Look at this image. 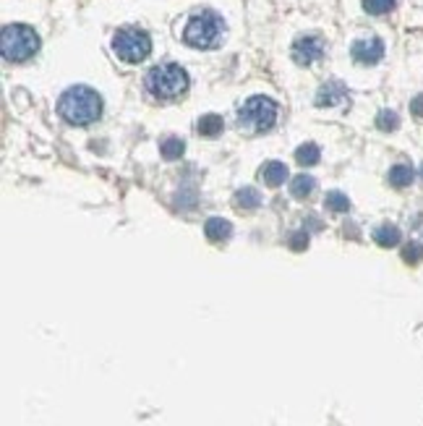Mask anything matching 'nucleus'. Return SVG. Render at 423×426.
<instances>
[{
    "instance_id": "nucleus-1",
    "label": "nucleus",
    "mask_w": 423,
    "mask_h": 426,
    "mask_svg": "<svg viewBox=\"0 0 423 426\" xmlns=\"http://www.w3.org/2000/svg\"><path fill=\"white\" fill-rule=\"evenodd\" d=\"M58 115L70 126H89L102 115V97L92 86L76 84L60 95Z\"/></svg>"
},
{
    "instance_id": "nucleus-2",
    "label": "nucleus",
    "mask_w": 423,
    "mask_h": 426,
    "mask_svg": "<svg viewBox=\"0 0 423 426\" xmlns=\"http://www.w3.org/2000/svg\"><path fill=\"white\" fill-rule=\"evenodd\" d=\"M188 73L183 66H178V63H162V66H154L147 71V79H144V86H147V92L157 100H178L180 95H186L188 92Z\"/></svg>"
},
{
    "instance_id": "nucleus-3",
    "label": "nucleus",
    "mask_w": 423,
    "mask_h": 426,
    "mask_svg": "<svg viewBox=\"0 0 423 426\" xmlns=\"http://www.w3.org/2000/svg\"><path fill=\"white\" fill-rule=\"evenodd\" d=\"M225 35V21L220 13L214 11H199L188 19L183 29V42L196 50H212L220 45Z\"/></svg>"
},
{
    "instance_id": "nucleus-4",
    "label": "nucleus",
    "mask_w": 423,
    "mask_h": 426,
    "mask_svg": "<svg viewBox=\"0 0 423 426\" xmlns=\"http://www.w3.org/2000/svg\"><path fill=\"white\" fill-rule=\"evenodd\" d=\"M39 50V35L26 24H6L0 32V53L8 63H26Z\"/></svg>"
},
{
    "instance_id": "nucleus-5",
    "label": "nucleus",
    "mask_w": 423,
    "mask_h": 426,
    "mask_svg": "<svg viewBox=\"0 0 423 426\" xmlns=\"http://www.w3.org/2000/svg\"><path fill=\"white\" fill-rule=\"evenodd\" d=\"M277 110L280 107L272 97H248L238 110V123H241V129L251 131V133H264L277 123Z\"/></svg>"
},
{
    "instance_id": "nucleus-6",
    "label": "nucleus",
    "mask_w": 423,
    "mask_h": 426,
    "mask_svg": "<svg viewBox=\"0 0 423 426\" xmlns=\"http://www.w3.org/2000/svg\"><path fill=\"white\" fill-rule=\"evenodd\" d=\"M113 53L123 63L136 66V63L149 58V53H152V37L147 35L144 29H139V26H123L113 37Z\"/></svg>"
},
{
    "instance_id": "nucleus-7",
    "label": "nucleus",
    "mask_w": 423,
    "mask_h": 426,
    "mask_svg": "<svg viewBox=\"0 0 423 426\" xmlns=\"http://www.w3.org/2000/svg\"><path fill=\"white\" fill-rule=\"evenodd\" d=\"M290 55H293L298 66H311V63L321 60V55H324V39L317 35L298 37L293 42V48H290Z\"/></svg>"
},
{
    "instance_id": "nucleus-8",
    "label": "nucleus",
    "mask_w": 423,
    "mask_h": 426,
    "mask_svg": "<svg viewBox=\"0 0 423 426\" xmlns=\"http://www.w3.org/2000/svg\"><path fill=\"white\" fill-rule=\"evenodd\" d=\"M350 55L355 63L361 66H376L379 60L384 58V42L379 37H364V39H355L350 45Z\"/></svg>"
},
{
    "instance_id": "nucleus-9",
    "label": "nucleus",
    "mask_w": 423,
    "mask_h": 426,
    "mask_svg": "<svg viewBox=\"0 0 423 426\" xmlns=\"http://www.w3.org/2000/svg\"><path fill=\"white\" fill-rule=\"evenodd\" d=\"M345 97H348V86L342 82H327L321 84V89L317 92V105L319 107H335L345 102Z\"/></svg>"
},
{
    "instance_id": "nucleus-10",
    "label": "nucleus",
    "mask_w": 423,
    "mask_h": 426,
    "mask_svg": "<svg viewBox=\"0 0 423 426\" xmlns=\"http://www.w3.org/2000/svg\"><path fill=\"white\" fill-rule=\"evenodd\" d=\"M258 178H261L270 189H277V186H282V183L288 180V167H285V163H280V160H270V163L261 165Z\"/></svg>"
},
{
    "instance_id": "nucleus-11",
    "label": "nucleus",
    "mask_w": 423,
    "mask_h": 426,
    "mask_svg": "<svg viewBox=\"0 0 423 426\" xmlns=\"http://www.w3.org/2000/svg\"><path fill=\"white\" fill-rule=\"evenodd\" d=\"M204 236L209 238L212 243H223V241H227V238L233 236V225L225 217H209L204 223Z\"/></svg>"
},
{
    "instance_id": "nucleus-12",
    "label": "nucleus",
    "mask_w": 423,
    "mask_h": 426,
    "mask_svg": "<svg viewBox=\"0 0 423 426\" xmlns=\"http://www.w3.org/2000/svg\"><path fill=\"white\" fill-rule=\"evenodd\" d=\"M258 204H261V194L254 186H243L233 194V207L238 212H254Z\"/></svg>"
},
{
    "instance_id": "nucleus-13",
    "label": "nucleus",
    "mask_w": 423,
    "mask_h": 426,
    "mask_svg": "<svg viewBox=\"0 0 423 426\" xmlns=\"http://www.w3.org/2000/svg\"><path fill=\"white\" fill-rule=\"evenodd\" d=\"M387 180H389V186H395V189H408L413 180H415V170H413V165H408V163H397V165L389 167Z\"/></svg>"
},
{
    "instance_id": "nucleus-14",
    "label": "nucleus",
    "mask_w": 423,
    "mask_h": 426,
    "mask_svg": "<svg viewBox=\"0 0 423 426\" xmlns=\"http://www.w3.org/2000/svg\"><path fill=\"white\" fill-rule=\"evenodd\" d=\"M400 241H402V233L392 223H384V225H379L374 230V243H379L382 249H395Z\"/></svg>"
},
{
    "instance_id": "nucleus-15",
    "label": "nucleus",
    "mask_w": 423,
    "mask_h": 426,
    "mask_svg": "<svg viewBox=\"0 0 423 426\" xmlns=\"http://www.w3.org/2000/svg\"><path fill=\"white\" fill-rule=\"evenodd\" d=\"M225 129L223 123V115H217V113H207V115H201L199 123H196V131H199L201 136H207V139H214V136H220Z\"/></svg>"
},
{
    "instance_id": "nucleus-16",
    "label": "nucleus",
    "mask_w": 423,
    "mask_h": 426,
    "mask_svg": "<svg viewBox=\"0 0 423 426\" xmlns=\"http://www.w3.org/2000/svg\"><path fill=\"white\" fill-rule=\"evenodd\" d=\"M314 189H317V180L311 176H295L290 180V196H295V199H308Z\"/></svg>"
},
{
    "instance_id": "nucleus-17",
    "label": "nucleus",
    "mask_w": 423,
    "mask_h": 426,
    "mask_svg": "<svg viewBox=\"0 0 423 426\" xmlns=\"http://www.w3.org/2000/svg\"><path fill=\"white\" fill-rule=\"evenodd\" d=\"M319 160H321V149H319L317 144L314 142H306V144H301L298 149H295V163L298 165H317Z\"/></svg>"
},
{
    "instance_id": "nucleus-18",
    "label": "nucleus",
    "mask_w": 423,
    "mask_h": 426,
    "mask_svg": "<svg viewBox=\"0 0 423 426\" xmlns=\"http://www.w3.org/2000/svg\"><path fill=\"white\" fill-rule=\"evenodd\" d=\"M160 152H162L164 160H180L183 152H186V144H183V139H178V136H167L160 144Z\"/></svg>"
},
{
    "instance_id": "nucleus-19",
    "label": "nucleus",
    "mask_w": 423,
    "mask_h": 426,
    "mask_svg": "<svg viewBox=\"0 0 423 426\" xmlns=\"http://www.w3.org/2000/svg\"><path fill=\"white\" fill-rule=\"evenodd\" d=\"M324 207H327L329 212L342 214V212H348V210H350V199H348L342 191H329L327 196H324Z\"/></svg>"
},
{
    "instance_id": "nucleus-20",
    "label": "nucleus",
    "mask_w": 423,
    "mask_h": 426,
    "mask_svg": "<svg viewBox=\"0 0 423 426\" xmlns=\"http://www.w3.org/2000/svg\"><path fill=\"white\" fill-rule=\"evenodd\" d=\"M400 126V118L395 110H379V115H376V129L389 133V131H397Z\"/></svg>"
},
{
    "instance_id": "nucleus-21",
    "label": "nucleus",
    "mask_w": 423,
    "mask_h": 426,
    "mask_svg": "<svg viewBox=\"0 0 423 426\" xmlns=\"http://www.w3.org/2000/svg\"><path fill=\"white\" fill-rule=\"evenodd\" d=\"M364 3V11L371 13V16H384L395 8V3L397 0H361Z\"/></svg>"
},
{
    "instance_id": "nucleus-22",
    "label": "nucleus",
    "mask_w": 423,
    "mask_h": 426,
    "mask_svg": "<svg viewBox=\"0 0 423 426\" xmlns=\"http://www.w3.org/2000/svg\"><path fill=\"white\" fill-rule=\"evenodd\" d=\"M402 261H405V264H421L423 261V243H418V241L405 243V246H402Z\"/></svg>"
},
{
    "instance_id": "nucleus-23",
    "label": "nucleus",
    "mask_w": 423,
    "mask_h": 426,
    "mask_svg": "<svg viewBox=\"0 0 423 426\" xmlns=\"http://www.w3.org/2000/svg\"><path fill=\"white\" fill-rule=\"evenodd\" d=\"M288 243H290V249H293V251L308 249V233H306V230H295V233H290Z\"/></svg>"
},
{
    "instance_id": "nucleus-24",
    "label": "nucleus",
    "mask_w": 423,
    "mask_h": 426,
    "mask_svg": "<svg viewBox=\"0 0 423 426\" xmlns=\"http://www.w3.org/2000/svg\"><path fill=\"white\" fill-rule=\"evenodd\" d=\"M411 113L415 115V118H423V95L413 97L411 100Z\"/></svg>"
},
{
    "instance_id": "nucleus-25",
    "label": "nucleus",
    "mask_w": 423,
    "mask_h": 426,
    "mask_svg": "<svg viewBox=\"0 0 423 426\" xmlns=\"http://www.w3.org/2000/svg\"><path fill=\"white\" fill-rule=\"evenodd\" d=\"M418 176H421V180H423V163H421V167H418Z\"/></svg>"
}]
</instances>
